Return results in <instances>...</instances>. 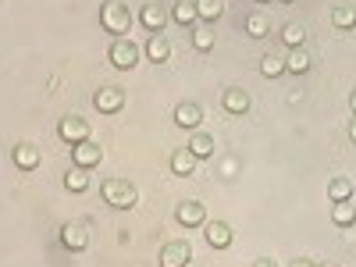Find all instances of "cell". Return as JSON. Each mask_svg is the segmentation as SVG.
<instances>
[{
    "instance_id": "cell-1",
    "label": "cell",
    "mask_w": 356,
    "mask_h": 267,
    "mask_svg": "<svg viewBox=\"0 0 356 267\" xmlns=\"http://www.w3.org/2000/svg\"><path fill=\"white\" fill-rule=\"evenodd\" d=\"M100 193L114 211H129V207H136V200H139V189L129 182V178H107V182L100 186Z\"/></svg>"
},
{
    "instance_id": "cell-2",
    "label": "cell",
    "mask_w": 356,
    "mask_h": 267,
    "mask_svg": "<svg viewBox=\"0 0 356 267\" xmlns=\"http://www.w3.org/2000/svg\"><path fill=\"white\" fill-rule=\"evenodd\" d=\"M132 11L125 4H118V0H107V4L100 8V25L107 29V33L114 36H129V29H132Z\"/></svg>"
},
{
    "instance_id": "cell-3",
    "label": "cell",
    "mask_w": 356,
    "mask_h": 267,
    "mask_svg": "<svg viewBox=\"0 0 356 267\" xmlns=\"http://www.w3.org/2000/svg\"><path fill=\"white\" fill-rule=\"evenodd\" d=\"M136 61H139V47H136L129 36H118V40L111 43V65L122 68V72H129V68H136Z\"/></svg>"
},
{
    "instance_id": "cell-4",
    "label": "cell",
    "mask_w": 356,
    "mask_h": 267,
    "mask_svg": "<svg viewBox=\"0 0 356 267\" xmlns=\"http://www.w3.org/2000/svg\"><path fill=\"white\" fill-rule=\"evenodd\" d=\"M100 161H104L100 143L82 139V143H75V146H72V164H79V168H93V164H100Z\"/></svg>"
},
{
    "instance_id": "cell-5",
    "label": "cell",
    "mask_w": 356,
    "mask_h": 267,
    "mask_svg": "<svg viewBox=\"0 0 356 267\" xmlns=\"http://www.w3.org/2000/svg\"><path fill=\"white\" fill-rule=\"evenodd\" d=\"M57 136H61L65 143H82V139H89V125H86V118H79V114H68V118H61V125H57Z\"/></svg>"
},
{
    "instance_id": "cell-6",
    "label": "cell",
    "mask_w": 356,
    "mask_h": 267,
    "mask_svg": "<svg viewBox=\"0 0 356 267\" xmlns=\"http://www.w3.org/2000/svg\"><path fill=\"white\" fill-rule=\"evenodd\" d=\"M61 243H65V250L82 253V250L89 246V228H86L82 221H68V225L61 228Z\"/></svg>"
},
{
    "instance_id": "cell-7",
    "label": "cell",
    "mask_w": 356,
    "mask_h": 267,
    "mask_svg": "<svg viewBox=\"0 0 356 267\" xmlns=\"http://www.w3.org/2000/svg\"><path fill=\"white\" fill-rule=\"evenodd\" d=\"M93 104H97V111L114 114V111H122V107H125V93H122L118 86H100V89H97V97H93Z\"/></svg>"
},
{
    "instance_id": "cell-8",
    "label": "cell",
    "mask_w": 356,
    "mask_h": 267,
    "mask_svg": "<svg viewBox=\"0 0 356 267\" xmlns=\"http://www.w3.org/2000/svg\"><path fill=\"white\" fill-rule=\"evenodd\" d=\"M189 260H193L189 243H168V246L161 250V267H186Z\"/></svg>"
},
{
    "instance_id": "cell-9",
    "label": "cell",
    "mask_w": 356,
    "mask_h": 267,
    "mask_svg": "<svg viewBox=\"0 0 356 267\" xmlns=\"http://www.w3.org/2000/svg\"><path fill=\"white\" fill-rule=\"evenodd\" d=\"M175 218H178V225H186V228H196V225H203V221H207V214H203V203H196V200L178 203Z\"/></svg>"
},
{
    "instance_id": "cell-10",
    "label": "cell",
    "mask_w": 356,
    "mask_h": 267,
    "mask_svg": "<svg viewBox=\"0 0 356 267\" xmlns=\"http://www.w3.org/2000/svg\"><path fill=\"white\" fill-rule=\"evenodd\" d=\"M200 122H203V107H196V104H178L175 107V125L200 129Z\"/></svg>"
},
{
    "instance_id": "cell-11",
    "label": "cell",
    "mask_w": 356,
    "mask_h": 267,
    "mask_svg": "<svg viewBox=\"0 0 356 267\" xmlns=\"http://www.w3.org/2000/svg\"><path fill=\"white\" fill-rule=\"evenodd\" d=\"M139 22H143L146 29H150V36H154V33H161V29L168 25V15H164V8H161V4H146V8L139 11Z\"/></svg>"
},
{
    "instance_id": "cell-12",
    "label": "cell",
    "mask_w": 356,
    "mask_h": 267,
    "mask_svg": "<svg viewBox=\"0 0 356 267\" xmlns=\"http://www.w3.org/2000/svg\"><path fill=\"white\" fill-rule=\"evenodd\" d=\"M143 50H146V57H150L154 65H164L168 57H171V43H168L161 33H154L150 40H146V47H143Z\"/></svg>"
},
{
    "instance_id": "cell-13",
    "label": "cell",
    "mask_w": 356,
    "mask_h": 267,
    "mask_svg": "<svg viewBox=\"0 0 356 267\" xmlns=\"http://www.w3.org/2000/svg\"><path fill=\"white\" fill-rule=\"evenodd\" d=\"M11 157H15V164H18L22 171H33V168H40V150H36L33 143H18Z\"/></svg>"
},
{
    "instance_id": "cell-14",
    "label": "cell",
    "mask_w": 356,
    "mask_h": 267,
    "mask_svg": "<svg viewBox=\"0 0 356 267\" xmlns=\"http://www.w3.org/2000/svg\"><path fill=\"white\" fill-rule=\"evenodd\" d=\"M203 235H207V243H211L214 250H225L228 243H232V228L225 225V221H211L203 228Z\"/></svg>"
},
{
    "instance_id": "cell-15",
    "label": "cell",
    "mask_w": 356,
    "mask_h": 267,
    "mask_svg": "<svg viewBox=\"0 0 356 267\" xmlns=\"http://www.w3.org/2000/svg\"><path fill=\"white\" fill-rule=\"evenodd\" d=\"M65 189H68V193H86V189H89V168L72 164V168L65 171Z\"/></svg>"
},
{
    "instance_id": "cell-16",
    "label": "cell",
    "mask_w": 356,
    "mask_h": 267,
    "mask_svg": "<svg viewBox=\"0 0 356 267\" xmlns=\"http://www.w3.org/2000/svg\"><path fill=\"white\" fill-rule=\"evenodd\" d=\"M196 161H200V157H196L193 150H175L171 171H175V175H193V171H196Z\"/></svg>"
},
{
    "instance_id": "cell-17",
    "label": "cell",
    "mask_w": 356,
    "mask_h": 267,
    "mask_svg": "<svg viewBox=\"0 0 356 267\" xmlns=\"http://www.w3.org/2000/svg\"><path fill=\"white\" fill-rule=\"evenodd\" d=\"M332 221H335L339 228H349V225L356 221V203H353V200L335 203V207H332Z\"/></svg>"
},
{
    "instance_id": "cell-18",
    "label": "cell",
    "mask_w": 356,
    "mask_h": 267,
    "mask_svg": "<svg viewBox=\"0 0 356 267\" xmlns=\"http://www.w3.org/2000/svg\"><path fill=\"white\" fill-rule=\"evenodd\" d=\"M193 47H196V50H211V47H214V25H211V22H200V25L193 29Z\"/></svg>"
},
{
    "instance_id": "cell-19",
    "label": "cell",
    "mask_w": 356,
    "mask_h": 267,
    "mask_svg": "<svg viewBox=\"0 0 356 267\" xmlns=\"http://www.w3.org/2000/svg\"><path fill=\"white\" fill-rule=\"evenodd\" d=\"M175 22H178V25H200L196 4H189V0H178V4H175Z\"/></svg>"
},
{
    "instance_id": "cell-20",
    "label": "cell",
    "mask_w": 356,
    "mask_h": 267,
    "mask_svg": "<svg viewBox=\"0 0 356 267\" xmlns=\"http://www.w3.org/2000/svg\"><path fill=\"white\" fill-rule=\"evenodd\" d=\"M189 150H193L196 157H211V154H214V136H207V132L189 136Z\"/></svg>"
},
{
    "instance_id": "cell-21",
    "label": "cell",
    "mask_w": 356,
    "mask_h": 267,
    "mask_svg": "<svg viewBox=\"0 0 356 267\" xmlns=\"http://www.w3.org/2000/svg\"><path fill=\"white\" fill-rule=\"evenodd\" d=\"M225 107L232 114H246L250 111V97L243 93V89H228V93H225Z\"/></svg>"
},
{
    "instance_id": "cell-22",
    "label": "cell",
    "mask_w": 356,
    "mask_h": 267,
    "mask_svg": "<svg viewBox=\"0 0 356 267\" xmlns=\"http://www.w3.org/2000/svg\"><path fill=\"white\" fill-rule=\"evenodd\" d=\"M196 11H200V22H218L225 4L221 0H196Z\"/></svg>"
},
{
    "instance_id": "cell-23",
    "label": "cell",
    "mask_w": 356,
    "mask_h": 267,
    "mask_svg": "<svg viewBox=\"0 0 356 267\" xmlns=\"http://www.w3.org/2000/svg\"><path fill=\"white\" fill-rule=\"evenodd\" d=\"M285 68H289V72H296V75H303V72L310 68V57H307V50H300V47L289 50V57H285Z\"/></svg>"
},
{
    "instance_id": "cell-24",
    "label": "cell",
    "mask_w": 356,
    "mask_h": 267,
    "mask_svg": "<svg viewBox=\"0 0 356 267\" xmlns=\"http://www.w3.org/2000/svg\"><path fill=\"white\" fill-rule=\"evenodd\" d=\"M328 196H332V203L353 200V182H349V178H332V186H328Z\"/></svg>"
},
{
    "instance_id": "cell-25",
    "label": "cell",
    "mask_w": 356,
    "mask_h": 267,
    "mask_svg": "<svg viewBox=\"0 0 356 267\" xmlns=\"http://www.w3.org/2000/svg\"><path fill=\"white\" fill-rule=\"evenodd\" d=\"M282 40H285V47H303V40H307V29L300 25V22H292V25H285L282 29Z\"/></svg>"
},
{
    "instance_id": "cell-26",
    "label": "cell",
    "mask_w": 356,
    "mask_h": 267,
    "mask_svg": "<svg viewBox=\"0 0 356 267\" xmlns=\"http://www.w3.org/2000/svg\"><path fill=\"white\" fill-rule=\"evenodd\" d=\"M267 29H271V22H267L264 15H250V18H246V33H250L253 40L267 36Z\"/></svg>"
},
{
    "instance_id": "cell-27",
    "label": "cell",
    "mask_w": 356,
    "mask_h": 267,
    "mask_svg": "<svg viewBox=\"0 0 356 267\" xmlns=\"http://www.w3.org/2000/svg\"><path fill=\"white\" fill-rule=\"evenodd\" d=\"M260 72H264L267 79H278V75L285 72V61H282V57H275V54H267L264 61H260Z\"/></svg>"
},
{
    "instance_id": "cell-28",
    "label": "cell",
    "mask_w": 356,
    "mask_h": 267,
    "mask_svg": "<svg viewBox=\"0 0 356 267\" xmlns=\"http://www.w3.org/2000/svg\"><path fill=\"white\" fill-rule=\"evenodd\" d=\"M332 22H335L339 29H353V25H356V11H353V8H339V11H332Z\"/></svg>"
},
{
    "instance_id": "cell-29",
    "label": "cell",
    "mask_w": 356,
    "mask_h": 267,
    "mask_svg": "<svg viewBox=\"0 0 356 267\" xmlns=\"http://www.w3.org/2000/svg\"><path fill=\"white\" fill-rule=\"evenodd\" d=\"M253 267H275V260H267V257H260V260H257Z\"/></svg>"
},
{
    "instance_id": "cell-30",
    "label": "cell",
    "mask_w": 356,
    "mask_h": 267,
    "mask_svg": "<svg viewBox=\"0 0 356 267\" xmlns=\"http://www.w3.org/2000/svg\"><path fill=\"white\" fill-rule=\"evenodd\" d=\"M289 267H317V264H310V260H292Z\"/></svg>"
},
{
    "instance_id": "cell-31",
    "label": "cell",
    "mask_w": 356,
    "mask_h": 267,
    "mask_svg": "<svg viewBox=\"0 0 356 267\" xmlns=\"http://www.w3.org/2000/svg\"><path fill=\"white\" fill-rule=\"evenodd\" d=\"M349 136H353V143H356V118H353V125H349Z\"/></svg>"
},
{
    "instance_id": "cell-32",
    "label": "cell",
    "mask_w": 356,
    "mask_h": 267,
    "mask_svg": "<svg viewBox=\"0 0 356 267\" xmlns=\"http://www.w3.org/2000/svg\"><path fill=\"white\" fill-rule=\"evenodd\" d=\"M349 107H353V114H356V89H353V97H349Z\"/></svg>"
},
{
    "instance_id": "cell-33",
    "label": "cell",
    "mask_w": 356,
    "mask_h": 267,
    "mask_svg": "<svg viewBox=\"0 0 356 267\" xmlns=\"http://www.w3.org/2000/svg\"><path fill=\"white\" fill-rule=\"evenodd\" d=\"M321 267H339V264H332V260H328V264H321Z\"/></svg>"
},
{
    "instance_id": "cell-34",
    "label": "cell",
    "mask_w": 356,
    "mask_h": 267,
    "mask_svg": "<svg viewBox=\"0 0 356 267\" xmlns=\"http://www.w3.org/2000/svg\"><path fill=\"white\" fill-rule=\"evenodd\" d=\"M186 267H200V264H193V260H189V264H186Z\"/></svg>"
},
{
    "instance_id": "cell-35",
    "label": "cell",
    "mask_w": 356,
    "mask_h": 267,
    "mask_svg": "<svg viewBox=\"0 0 356 267\" xmlns=\"http://www.w3.org/2000/svg\"><path fill=\"white\" fill-rule=\"evenodd\" d=\"M285 4H292V0H285Z\"/></svg>"
},
{
    "instance_id": "cell-36",
    "label": "cell",
    "mask_w": 356,
    "mask_h": 267,
    "mask_svg": "<svg viewBox=\"0 0 356 267\" xmlns=\"http://www.w3.org/2000/svg\"><path fill=\"white\" fill-rule=\"evenodd\" d=\"M260 4H264V0H260Z\"/></svg>"
}]
</instances>
